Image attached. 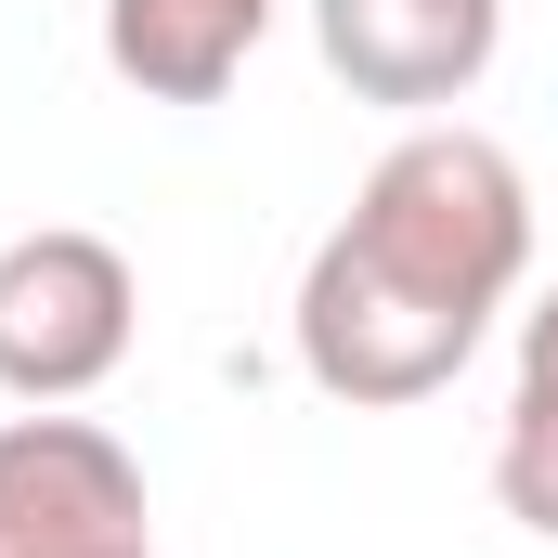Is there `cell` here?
I'll use <instances>...</instances> for the list:
<instances>
[{
	"label": "cell",
	"mask_w": 558,
	"mask_h": 558,
	"mask_svg": "<svg viewBox=\"0 0 558 558\" xmlns=\"http://www.w3.org/2000/svg\"><path fill=\"white\" fill-rule=\"evenodd\" d=\"M533 247L520 169L481 131H416L377 156L364 208L325 234L299 286V351L338 403H416L481 351V312Z\"/></svg>",
	"instance_id": "6da1fadb"
},
{
	"label": "cell",
	"mask_w": 558,
	"mask_h": 558,
	"mask_svg": "<svg viewBox=\"0 0 558 558\" xmlns=\"http://www.w3.org/2000/svg\"><path fill=\"white\" fill-rule=\"evenodd\" d=\"M131 351V260L105 234H26L0 247V390L65 403Z\"/></svg>",
	"instance_id": "7a4b0ae2"
},
{
	"label": "cell",
	"mask_w": 558,
	"mask_h": 558,
	"mask_svg": "<svg viewBox=\"0 0 558 558\" xmlns=\"http://www.w3.org/2000/svg\"><path fill=\"white\" fill-rule=\"evenodd\" d=\"M0 558H143V468L78 416L0 428Z\"/></svg>",
	"instance_id": "3957f363"
},
{
	"label": "cell",
	"mask_w": 558,
	"mask_h": 558,
	"mask_svg": "<svg viewBox=\"0 0 558 558\" xmlns=\"http://www.w3.org/2000/svg\"><path fill=\"white\" fill-rule=\"evenodd\" d=\"M312 26H325V65L364 105H454L494 65L507 0H312Z\"/></svg>",
	"instance_id": "277c9868"
},
{
	"label": "cell",
	"mask_w": 558,
	"mask_h": 558,
	"mask_svg": "<svg viewBox=\"0 0 558 558\" xmlns=\"http://www.w3.org/2000/svg\"><path fill=\"white\" fill-rule=\"evenodd\" d=\"M260 13H274V0H118V13H105V52H118V78H143L156 105H208V92L247 65Z\"/></svg>",
	"instance_id": "5b68a950"
},
{
	"label": "cell",
	"mask_w": 558,
	"mask_h": 558,
	"mask_svg": "<svg viewBox=\"0 0 558 558\" xmlns=\"http://www.w3.org/2000/svg\"><path fill=\"white\" fill-rule=\"evenodd\" d=\"M494 481H507V507H520L533 533H558V403H520V416H507Z\"/></svg>",
	"instance_id": "8992f818"
},
{
	"label": "cell",
	"mask_w": 558,
	"mask_h": 558,
	"mask_svg": "<svg viewBox=\"0 0 558 558\" xmlns=\"http://www.w3.org/2000/svg\"><path fill=\"white\" fill-rule=\"evenodd\" d=\"M520 403H558V299L533 312V338H520Z\"/></svg>",
	"instance_id": "52a82bcc"
}]
</instances>
